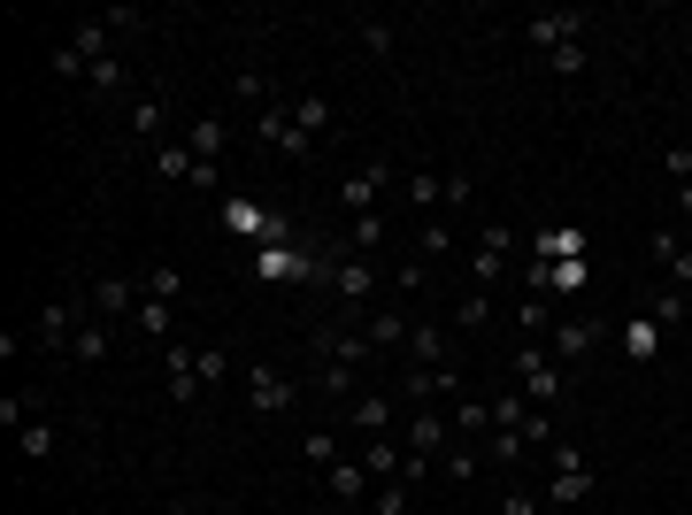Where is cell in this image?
Instances as JSON below:
<instances>
[{
    "label": "cell",
    "instance_id": "40",
    "mask_svg": "<svg viewBox=\"0 0 692 515\" xmlns=\"http://www.w3.org/2000/svg\"><path fill=\"white\" fill-rule=\"evenodd\" d=\"M300 454H308L316 469H331V462H338V439H331V432H308V439H300Z\"/></svg>",
    "mask_w": 692,
    "mask_h": 515
},
{
    "label": "cell",
    "instance_id": "16",
    "mask_svg": "<svg viewBox=\"0 0 692 515\" xmlns=\"http://www.w3.org/2000/svg\"><path fill=\"white\" fill-rule=\"evenodd\" d=\"M223 139H231V116H223V108L193 116V131H185V146H193L201 162H216V154H223Z\"/></svg>",
    "mask_w": 692,
    "mask_h": 515
},
{
    "label": "cell",
    "instance_id": "22",
    "mask_svg": "<svg viewBox=\"0 0 692 515\" xmlns=\"http://www.w3.org/2000/svg\"><path fill=\"white\" fill-rule=\"evenodd\" d=\"M492 316H500V300H492V293H477V285L454 300V331H485Z\"/></svg>",
    "mask_w": 692,
    "mask_h": 515
},
{
    "label": "cell",
    "instance_id": "5",
    "mask_svg": "<svg viewBox=\"0 0 692 515\" xmlns=\"http://www.w3.org/2000/svg\"><path fill=\"white\" fill-rule=\"evenodd\" d=\"M246 408H254V415H293V408H300V385H293L285 370H262V362H254V377H246Z\"/></svg>",
    "mask_w": 692,
    "mask_h": 515
},
{
    "label": "cell",
    "instance_id": "29",
    "mask_svg": "<svg viewBox=\"0 0 692 515\" xmlns=\"http://www.w3.org/2000/svg\"><path fill=\"white\" fill-rule=\"evenodd\" d=\"M131 131H139L146 146L162 139V93H139V101H131Z\"/></svg>",
    "mask_w": 692,
    "mask_h": 515
},
{
    "label": "cell",
    "instance_id": "9",
    "mask_svg": "<svg viewBox=\"0 0 692 515\" xmlns=\"http://www.w3.org/2000/svg\"><path fill=\"white\" fill-rule=\"evenodd\" d=\"M400 355H408V370H454V347H447V323H415Z\"/></svg>",
    "mask_w": 692,
    "mask_h": 515
},
{
    "label": "cell",
    "instance_id": "13",
    "mask_svg": "<svg viewBox=\"0 0 692 515\" xmlns=\"http://www.w3.org/2000/svg\"><path fill=\"white\" fill-rule=\"evenodd\" d=\"M162 370H169V400H178V408L201 400V377H193V347H185V338H169V347H162Z\"/></svg>",
    "mask_w": 692,
    "mask_h": 515
},
{
    "label": "cell",
    "instance_id": "10",
    "mask_svg": "<svg viewBox=\"0 0 692 515\" xmlns=\"http://www.w3.org/2000/svg\"><path fill=\"white\" fill-rule=\"evenodd\" d=\"M323 485H331V500H346V507H355V500H377V477L362 469V454H338V462L323 469Z\"/></svg>",
    "mask_w": 692,
    "mask_h": 515
},
{
    "label": "cell",
    "instance_id": "19",
    "mask_svg": "<svg viewBox=\"0 0 692 515\" xmlns=\"http://www.w3.org/2000/svg\"><path fill=\"white\" fill-rule=\"evenodd\" d=\"M124 77H131V69H124V54H101V62H85V77H77V85H85V93H93V101H108V93H116Z\"/></svg>",
    "mask_w": 692,
    "mask_h": 515
},
{
    "label": "cell",
    "instance_id": "27",
    "mask_svg": "<svg viewBox=\"0 0 692 515\" xmlns=\"http://www.w3.org/2000/svg\"><path fill=\"white\" fill-rule=\"evenodd\" d=\"M16 447H24L31 462H47V454H54V423H47V415H24V432H16Z\"/></svg>",
    "mask_w": 692,
    "mask_h": 515
},
{
    "label": "cell",
    "instance_id": "39",
    "mask_svg": "<svg viewBox=\"0 0 692 515\" xmlns=\"http://www.w3.org/2000/svg\"><path fill=\"white\" fill-rule=\"evenodd\" d=\"M547 69H554V77H585V39L554 47V54H547Z\"/></svg>",
    "mask_w": 692,
    "mask_h": 515
},
{
    "label": "cell",
    "instance_id": "21",
    "mask_svg": "<svg viewBox=\"0 0 692 515\" xmlns=\"http://www.w3.org/2000/svg\"><path fill=\"white\" fill-rule=\"evenodd\" d=\"M154 169H162L169 185H193V178H201V154H193V146H154Z\"/></svg>",
    "mask_w": 692,
    "mask_h": 515
},
{
    "label": "cell",
    "instance_id": "43",
    "mask_svg": "<svg viewBox=\"0 0 692 515\" xmlns=\"http://www.w3.org/2000/svg\"><path fill=\"white\" fill-rule=\"evenodd\" d=\"M362 54H393V24H362Z\"/></svg>",
    "mask_w": 692,
    "mask_h": 515
},
{
    "label": "cell",
    "instance_id": "11",
    "mask_svg": "<svg viewBox=\"0 0 692 515\" xmlns=\"http://www.w3.org/2000/svg\"><path fill=\"white\" fill-rule=\"evenodd\" d=\"M139 293H146L139 278L108 270V278H93V316H101V323H116V316H131V308H139Z\"/></svg>",
    "mask_w": 692,
    "mask_h": 515
},
{
    "label": "cell",
    "instance_id": "44",
    "mask_svg": "<svg viewBox=\"0 0 692 515\" xmlns=\"http://www.w3.org/2000/svg\"><path fill=\"white\" fill-rule=\"evenodd\" d=\"M500 515H547V500H531V492H508V507Z\"/></svg>",
    "mask_w": 692,
    "mask_h": 515
},
{
    "label": "cell",
    "instance_id": "41",
    "mask_svg": "<svg viewBox=\"0 0 692 515\" xmlns=\"http://www.w3.org/2000/svg\"><path fill=\"white\" fill-rule=\"evenodd\" d=\"M139 285H146V293H154V300H178V293H185V278H178V270H146V278H139Z\"/></svg>",
    "mask_w": 692,
    "mask_h": 515
},
{
    "label": "cell",
    "instance_id": "2",
    "mask_svg": "<svg viewBox=\"0 0 692 515\" xmlns=\"http://www.w3.org/2000/svg\"><path fill=\"white\" fill-rule=\"evenodd\" d=\"M592 454L585 447H554V477H547V507H562V515H577L585 500H592Z\"/></svg>",
    "mask_w": 692,
    "mask_h": 515
},
{
    "label": "cell",
    "instance_id": "31",
    "mask_svg": "<svg viewBox=\"0 0 692 515\" xmlns=\"http://www.w3.org/2000/svg\"><path fill=\"white\" fill-rule=\"evenodd\" d=\"M684 316H692V293H677V285H662V293H654V323H662V331H677Z\"/></svg>",
    "mask_w": 692,
    "mask_h": 515
},
{
    "label": "cell",
    "instance_id": "28",
    "mask_svg": "<svg viewBox=\"0 0 692 515\" xmlns=\"http://www.w3.org/2000/svg\"><path fill=\"white\" fill-rule=\"evenodd\" d=\"M408 201L415 208H439L447 201V178H439V169H408Z\"/></svg>",
    "mask_w": 692,
    "mask_h": 515
},
{
    "label": "cell",
    "instance_id": "12",
    "mask_svg": "<svg viewBox=\"0 0 692 515\" xmlns=\"http://www.w3.org/2000/svg\"><path fill=\"white\" fill-rule=\"evenodd\" d=\"M500 278H508V231L492 223V231L477 239V254H470V285H477V293H492Z\"/></svg>",
    "mask_w": 692,
    "mask_h": 515
},
{
    "label": "cell",
    "instance_id": "14",
    "mask_svg": "<svg viewBox=\"0 0 692 515\" xmlns=\"http://www.w3.org/2000/svg\"><path fill=\"white\" fill-rule=\"evenodd\" d=\"M439 447H447V415H439V408H415V415H408V454L439 462Z\"/></svg>",
    "mask_w": 692,
    "mask_h": 515
},
{
    "label": "cell",
    "instance_id": "7",
    "mask_svg": "<svg viewBox=\"0 0 692 515\" xmlns=\"http://www.w3.org/2000/svg\"><path fill=\"white\" fill-rule=\"evenodd\" d=\"M524 39H531V47H539V62H547L554 47H569V39H585V16H577V9H539V16L524 24Z\"/></svg>",
    "mask_w": 692,
    "mask_h": 515
},
{
    "label": "cell",
    "instance_id": "8",
    "mask_svg": "<svg viewBox=\"0 0 692 515\" xmlns=\"http://www.w3.org/2000/svg\"><path fill=\"white\" fill-rule=\"evenodd\" d=\"M385 162H362V169H346V185H338V208H355V216H377V201H385Z\"/></svg>",
    "mask_w": 692,
    "mask_h": 515
},
{
    "label": "cell",
    "instance_id": "24",
    "mask_svg": "<svg viewBox=\"0 0 692 515\" xmlns=\"http://www.w3.org/2000/svg\"><path fill=\"white\" fill-rule=\"evenodd\" d=\"M131 316H139V331H146V338H162V347H169V331H178V316H169V300L139 293V308H131Z\"/></svg>",
    "mask_w": 692,
    "mask_h": 515
},
{
    "label": "cell",
    "instance_id": "17",
    "mask_svg": "<svg viewBox=\"0 0 692 515\" xmlns=\"http://www.w3.org/2000/svg\"><path fill=\"white\" fill-rule=\"evenodd\" d=\"M539 262H585V231L577 223H547L539 231Z\"/></svg>",
    "mask_w": 692,
    "mask_h": 515
},
{
    "label": "cell",
    "instance_id": "1",
    "mask_svg": "<svg viewBox=\"0 0 692 515\" xmlns=\"http://www.w3.org/2000/svg\"><path fill=\"white\" fill-rule=\"evenodd\" d=\"M562 385H569V370L547 355V338H531V347L515 355V392H524L531 408H554V400H562Z\"/></svg>",
    "mask_w": 692,
    "mask_h": 515
},
{
    "label": "cell",
    "instance_id": "6",
    "mask_svg": "<svg viewBox=\"0 0 692 515\" xmlns=\"http://www.w3.org/2000/svg\"><path fill=\"white\" fill-rule=\"evenodd\" d=\"M393 415H400V392H362L346 408V432L355 439H393Z\"/></svg>",
    "mask_w": 692,
    "mask_h": 515
},
{
    "label": "cell",
    "instance_id": "37",
    "mask_svg": "<svg viewBox=\"0 0 692 515\" xmlns=\"http://www.w3.org/2000/svg\"><path fill=\"white\" fill-rule=\"evenodd\" d=\"M408 500H415V485H408V477H385L370 507H377V515H408Z\"/></svg>",
    "mask_w": 692,
    "mask_h": 515
},
{
    "label": "cell",
    "instance_id": "23",
    "mask_svg": "<svg viewBox=\"0 0 692 515\" xmlns=\"http://www.w3.org/2000/svg\"><path fill=\"white\" fill-rule=\"evenodd\" d=\"M31 338H39V347H69V338H77V331H69V300H47Z\"/></svg>",
    "mask_w": 692,
    "mask_h": 515
},
{
    "label": "cell",
    "instance_id": "34",
    "mask_svg": "<svg viewBox=\"0 0 692 515\" xmlns=\"http://www.w3.org/2000/svg\"><path fill=\"white\" fill-rule=\"evenodd\" d=\"M485 454H492L500 469H515V462H531V439H524V432H492V447H485Z\"/></svg>",
    "mask_w": 692,
    "mask_h": 515
},
{
    "label": "cell",
    "instance_id": "20",
    "mask_svg": "<svg viewBox=\"0 0 692 515\" xmlns=\"http://www.w3.org/2000/svg\"><path fill=\"white\" fill-rule=\"evenodd\" d=\"M554 316H562V308H554L547 293H524V300H515V331H531V338H547Z\"/></svg>",
    "mask_w": 692,
    "mask_h": 515
},
{
    "label": "cell",
    "instance_id": "38",
    "mask_svg": "<svg viewBox=\"0 0 692 515\" xmlns=\"http://www.w3.org/2000/svg\"><path fill=\"white\" fill-rule=\"evenodd\" d=\"M362 370H338V362H316V392H355Z\"/></svg>",
    "mask_w": 692,
    "mask_h": 515
},
{
    "label": "cell",
    "instance_id": "15",
    "mask_svg": "<svg viewBox=\"0 0 692 515\" xmlns=\"http://www.w3.org/2000/svg\"><path fill=\"white\" fill-rule=\"evenodd\" d=\"M654 262H662V278H669L677 293H692V246H684L677 231H654Z\"/></svg>",
    "mask_w": 692,
    "mask_h": 515
},
{
    "label": "cell",
    "instance_id": "36",
    "mask_svg": "<svg viewBox=\"0 0 692 515\" xmlns=\"http://www.w3.org/2000/svg\"><path fill=\"white\" fill-rule=\"evenodd\" d=\"M477 454H485V447H447V454H439L447 485H470V477H477Z\"/></svg>",
    "mask_w": 692,
    "mask_h": 515
},
{
    "label": "cell",
    "instance_id": "30",
    "mask_svg": "<svg viewBox=\"0 0 692 515\" xmlns=\"http://www.w3.org/2000/svg\"><path fill=\"white\" fill-rule=\"evenodd\" d=\"M293 124H300L308 139H316V131H331V101H323V93H300V101H293Z\"/></svg>",
    "mask_w": 692,
    "mask_h": 515
},
{
    "label": "cell",
    "instance_id": "3",
    "mask_svg": "<svg viewBox=\"0 0 692 515\" xmlns=\"http://www.w3.org/2000/svg\"><path fill=\"white\" fill-rule=\"evenodd\" d=\"M600 331H608V323H592L585 308H562V316H554V331H547V355L569 370V362H585V355L600 347Z\"/></svg>",
    "mask_w": 692,
    "mask_h": 515
},
{
    "label": "cell",
    "instance_id": "25",
    "mask_svg": "<svg viewBox=\"0 0 692 515\" xmlns=\"http://www.w3.org/2000/svg\"><path fill=\"white\" fill-rule=\"evenodd\" d=\"M624 355H631V362H654V355H662V323H654V316H639V323L624 331Z\"/></svg>",
    "mask_w": 692,
    "mask_h": 515
},
{
    "label": "cell",
    "instance_id": "32",
    "mask_svg": "<svg viewBox=\"0 0 692 515\" xmlns=\"http://www.w3.org/2000/svg\"><path fill=\"white\" fill-rule=\"evenodd\" d=\"M193 377L201 385H223L231 377V347H193Z\"/></svg>",
    "mask_w": 692,
    "mask_h": 515
},
{
    "label": "cell",
    "instance_id": "33",
    "mask_svg": "<svg viewBox=\"0 0 692 515\" xmlns=\"http://www.w3.org/2000/svg\"><path fill=\"white\" fill-rule=\"evenodd\" d=\"M454 423H462V447H470L477 432H492V400H454Z\"/></svg>",
    "mask_w": 692,
    "mask_h": 515
},
{
    "label": "cell",
    "instance_id": "26",
    "mask_svg": "<svg viewBox=\"0 0 692 515\" xmlns=\"http://www.w3.org/2000/svg\"><path fill=\"white\" fill-rule=\"evenodd\" d=\"M69 355L93 370V362H108V323H77V338H69Z\"/></svg>",
    "mask_w": 692,
    "mask_h": 515
},
{
    "label": "cell",
    "instance_id": "18",
    "mask_svg": "<svg viewBox=\"0 0 692 515\" xmlns=\"http://www.w3.org/2000/svg\"><path fill=\"white\" fill-rule=\"evenodd\" d=\"M355 454H362V469H370L377 485H385V477H400V462H408V447H400V439H362Z\"/></svg>",
    "mask_w": 692,
    "mask_h": 515
},
{
    "label": "cell",
    "instance_id": "35",
    "mask_svg": "<svg viewBox=\"0 0 692 515\" xmlns=\"http://www.w3.org/2000/svg\"><path fill=\"white\" fill-rule=\"evenodd\" d=\"M385 246V216H355V231H346V254H377Z\"/></svg>",
    "mask_w": 692,
    "mask_h": 515
},
{
    "label": "cell",
    "instance_id": "42",
    "mask_svg": "<svg viewBox=\"0 0 692 515\" xmlns=\"http://www.w3.org/2000/svg\"><path fill=\"white\" fill-rule=\"evenodd\" d=\"M477 193V178H470V169H447V208H462Z\"/></svg>",
    "mask_w": 692,
    "mask_h": 515
},
{
    "label": "cell",
    "instance_id": "4",
    "mask_svg": "<svg viewBox=\"0 0 692 515\" xmlns=\"http://www.w3.org/2000/svg\"><path fill=\"white\" fill-rule=\"evenodd\" d=\"M254 139H262V146H278L285 162H308V146H316V139L293 124V108H285V101H270L262 116H254Z\"/></svg>",
    "mask_w": 692,
    "mask_h": 515
}]
</instances>
